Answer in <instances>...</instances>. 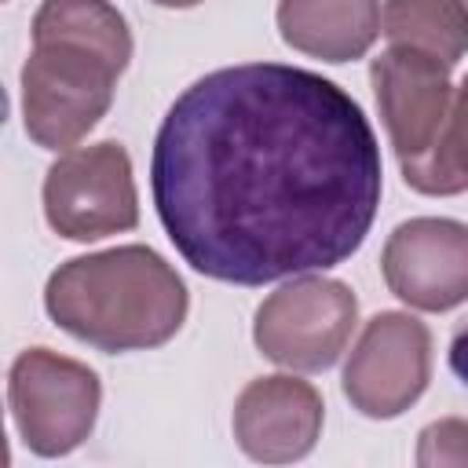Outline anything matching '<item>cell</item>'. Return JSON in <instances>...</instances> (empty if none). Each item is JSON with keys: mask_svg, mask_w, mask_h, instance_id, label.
I'll return each instance as SVG.
<instances>
[{"mask_svg": "<svg viewBox=\"0 0 468 468\" xmlns=\"http://www.w3.org/2000/svg\"><path fill=\"white\" fill-rule=\"evenodd\" d=\"M150 186L197 274L267 285L329 271L366 241L380 205V146L362 106L322 73L223 66L168 106Z\"/></svg>", "mask_w": 468, "mask_h": 468, "instance_id": "obj_1", "label": "cell"}, {"mask_svg": "<svg viewBox=\"0 0 468 468\" xmlns=\"http://www.w3.org/2000/svg\"><path fill=\"white\" fill-rule=\"evenodd\" d=\"M44 307L69 336L117 355L172 340L186 318V285L146 245H121L62 263L44 289Z\"/></svg>", "mask_w": 468, "mask_h": 468, "instance_id": "obj_2", "label": "cell"}, {"mask_svg": "<svg viewBox=\"0 0 468 468\" xmlns=\"http://www.w3.org/2000/svg\"><path fill=\"white\" fill-rule=\"evenodd\" d=\"M113 69L95 51L73 44H33L22 66V117L26 132L44 150L77 146L113 102Z\"/></svg>", "mask_w": 468, "mask_h": 468, "instance_id": "obj_3", "label": "cell"}, {"mask_svg": "<svg viewBox=\"0 0 468 468\" xmlns=\"http://www.w3.org/2000/svg\"><path fill=\"white\" fill-rule=\"evenodd\" d=\"M99 399V377L77 358L29 347L11 362V417L26 446L40 457H62L77 450L95 428Z\"/></svg>", "mask_w": 468, "mask_h": 468, "instance_id": "obj_4", "label": "cell"}, {"mask_svg": "<svg viewBox=\"0 0 468 468\" xmlns=\"http://www.w3.org/2000/svg\"><path fill=\"white\" fill-rule=\"evenodd\" d=\"M355 318L358 300L344 282L307 274L274 289L260 303L252 340L271 362L285 369L322 373L347 347Z\"/></svg>", "mask_w": 468, "mask_h": 468, "instance_id": "obj_5", "label": "cell"}, {"mask_svg": "<svg viewBox=\"0 0 468 468\" xmlns=\"http://www.w3.org/2000/svg\"><path fill=\"white\" fill-rule=\"evenodd\" d=\"M44 216L69 241H99L139 223L132 161L121 143H95L62 154L44 179Z\"/></svg>", "mask_w": 468, "mask_h": 468, "instance_id": "obj_6", "label": "cell"}, {"mask_svg": "<svg viewBox=\"0 0 468 468\" xmlns=\"http://www.w3.org/2000/svg\"><path fill=\"white\" fill-rule=\"evenodd\" d=\"M428 373V325L402 311H380L366 322L358 344L351 347V358L344 366V395L358 413L391 420L424 395Z\"/></svg>", "mask_w": 468, "mask_h": 468, "instance_id": "obj_7", "label": "cell"}, {"mask_svg": "<svg viewBox=\"0 0 468 468\" xmlns=\"http://www.w3.org/2000/svg\"><path fill=\"white\" fill-rule=\"evenodd\" d=\"M380 271L388 289L417 311H450L468 300V227L420 216L391 230Z\"/></svg>", "mask_w": 468, "mask_h": 468, "instance_id": "obj_8", "label": "cell"}, {"mask_svg": "<svg viewBox=\"0 0 468 468\" xmlns=\"http://www.w3.org/2000/svg\"><path fill=\"white\" fill-rule=\"evenodd\" d=\"M369 80L399 165L424 157L435 146L453 102L450 66L428 51L391 44L373 58Z\"/></svg>", "mask_w": 468, "mask_h": 468, "instance_id": "obj_9", "label": "cell"}, {"mask_svg": "<svg viewBox=\"0 0 468 468\" xmlns=\"http://www.w3.org/2000/svg\"><path fill=\"white\" fill-rule=\"evenodd\" d=\"M322 395L300 377H260L234 402V439L263 464L300 461L322 435Z\"/></svg>", "mask_w": 468, "mask_h": 468, "instance_id": "obj_10", "label": "cell"}, {"mask_svg": "<svg viewBox=\"0 0 468 468\" xmlns=\"http://www.w3.org/2000/svg\"><path fill=\"white\" fill-rule=\"evenodd\" d=\"M282 40L322 62L362 58L380 33L377 0H282Z\"/></svg>", "mask_w": 468, "mask_h": 468, "instance_id": "obj_11", "label": "cell"}, {"mask_svg": "<svg viewBox=\"0 0 468 468\" xmlns=\"http://www.w3.org/2000/svg\"><path fill=\"white\" fill-rule=\"evenodd\" d=\"M33 44H73L95 51L121 73L132 58L128 22L106 0H44L33 18Z\"/></svg>", "mask_w": 468, "mask_h": 468, "instance_id": "obj_12", "label": "cell"}, {"mask_svg": "<svg viewBox=\"0 0 468 468\" xmlns=\"http://www.w3.org/2000/svg\"><path fill=\"white\" fill-rule=\"evenodd\" d=\"M380 33L457 66L468 51V0H384Z\"/></svg>", "mask_w": 468, "mask_h": 468, "instance_id": "obj_13", "label": "cell"}, {"mask_svg": "<svg viewBox=\"0 0 468 468\" xmlns=\"http://www.w3.org/2000/svg\"><path fill=\"white\" fill-rule=\"evenodd\" d=\"M402 179L431 197H450L468 190V77L453 91L435 146L417 161H402Z\"/></svg>", "mask_w": 468, "mask_h": 468, "instance_id": "obj_14", "label": "cell"}, {"mask_svg": "<svg viewBox=\"0 0 468 468\" xmlns=\"http://www.w3.org/2000/svg\"><path fill=\"white\" fill-rule=\"evenodd\" d=\"M417 464H424V468H446V464L464 468L468 464V420L446 417V420L428 424L420 431Z\"/></svg>", "mask_w": 468, "mask_h": 468, "instance_id": "obj_15", "label": "cell"}, {"mask_svg": "<svg viewBox=\"0 0 468 468\" xmlns=\"http://www.w3.org/2000/svg\"><path fill=\"white\" fill-rule=\"evenodd\" d=\"M450 369H453V377L468 388V322L453 333V340H450Z\"/></svg>", "mask_w": 468, "mask_h": 468, "instance_id": "obj_16", "label": "cell"}, {"mask_svg": "<svg viewBox=\"0 0 468 468\" xmlns=\"http://www.w3.org/2000/svg\"><path fill=\"white\" fill-rule=\"evenodd\" d=\"M154 4H161V7H194L201 0H154Z\"/></svg>", "mask_w": 468, "mask_h": 468, "instance_id": "obj_17", "label": "cell"}]
</instances>
